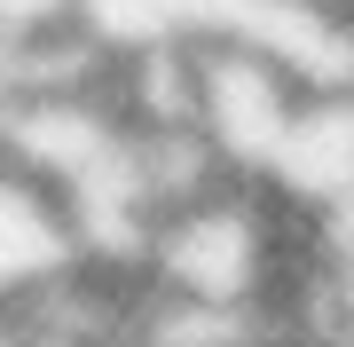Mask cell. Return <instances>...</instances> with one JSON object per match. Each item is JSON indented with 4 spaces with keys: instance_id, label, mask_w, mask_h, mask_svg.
Returning <instances> with one entry per match:
<instances>
[{
    "instance_id": "6da1fadb",
    "label": "cell",
    "mask_w": 354,
    "mask_h": 347,
    "mask_svg": "<svg viewBox=\"0 0 354 347\" xmlns=\"http://www.w3.org/2000/svg\"><path fill=\"white\" fill-rule=\"evenodd\" d=\"M307 87L291 79L268 48L236 32H197V127L236 158L244 174H268L299 118Z\"/></svg>"
},
{
    "instance_id": "7a4b0ae2",
    "label": "cell",
    "mask_w": 354,
    "mask_h": 347,
    "mask_svg": "<svg viewBox=\"0 0 354 347\" xmlns=\"http://www.w3.org/2000/svg\"><path fill=\"white\" fill-rule=\"evenodd\" d=\"M276 190H291L299 206H346L354 197V87H330V95H307L299 118H291L276 166H268Z\"/></svg>"
}]
</instances>
